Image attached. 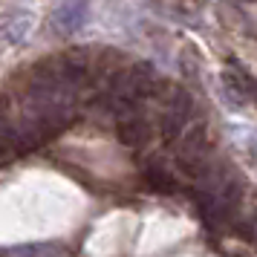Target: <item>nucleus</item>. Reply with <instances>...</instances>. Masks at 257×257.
I'll use <instances>...</instances> for the list:
<instances>
[{"label": "nucleus", "mask_w": 257, "mask_h": 257, "mask_svg": "<svg viewBox=\"0 0 257 257\" xmlns=\"http://www.w3.org/2000/svg\"><path fill=\"white\" fill-rule=\"evenodd\" d=\"M208 156H211L208 130L202 124L185 127V136L176 148V168L191 179H202V174L208 171Z\"/></svg>", "instance_id": "1"}, {"label": "nucleus", "mask_w": 257, "mask_h": 257, "mask_svg": "<svg viewBox=\"0 0 257 257\" xmlns=\"http://www.w3.org/2000/svg\"><path fill=\"white\" fill-rule=\"evenodd\" d=\"M191 113H194V101L185 90H171L168 98H165V113H162V136L168 142L179 139V133L188 127L191 121Z\"/></svg>", "instance_id": "2"}, {"label": "nucleus", "mask_w": 257, "mask_h": 257, "mask_svg": "<svg viewBox=\"0 0 257 257\" xmlns=\"http://www.w3.org/2000/svg\"><path fill=\"white\" fill-rule=\"evenodd\" d=\"M222 87L234 104H248L254 98V78L248 75V70H243V64L228 61V67L222 70Z\"/></svg>", "instance_id": "3"}, {"label": "nucleus", "mask_w": 257, "mask_h": 257, "mask_svg": "<svg viewBox=\"0 0 257 257\" xmlns=\"http://www.w3.org/2000/svg\"><path fill=\"white\" fill-rule=\"evenodd\" d=\"M116 133H118V142H121V145H127V148H142V145L151 142L153 127L145 116H139L136 110H130V113H121V116H118Z\"/></svg>", "instance_id": "4"}, {"label": "nucleus", "mask_w": 257, "mask_h": 257, "mask_svg": "<svg viewBox=\"0 0 257 257\" xmlns=\"http://www.w3.org/2000/svg\"><path fill=\"white\" fill-rule=\"evenodd\" d=\"M84 18H87V3L84 0H67V3L58 6V12L52 15V26L64 35H70L84 24Z\"/></svg>", "instance_id": "5"}, {"label": "nucleus", "mask_w": 257, "mask_h": 257, "mask_svg": "<svg viewBox=\"0 0 257 257\" xmlns=\"http://www.w3.org/2000/svg\"><path fill=\"white\" fill-rule=\"evenodd\" d=\"M145 179H148V185H151L156 194H171V191H174V176H171V171H165L162 165H148Z\"/></svg>", "instance_id": "6"}]
</instances>
